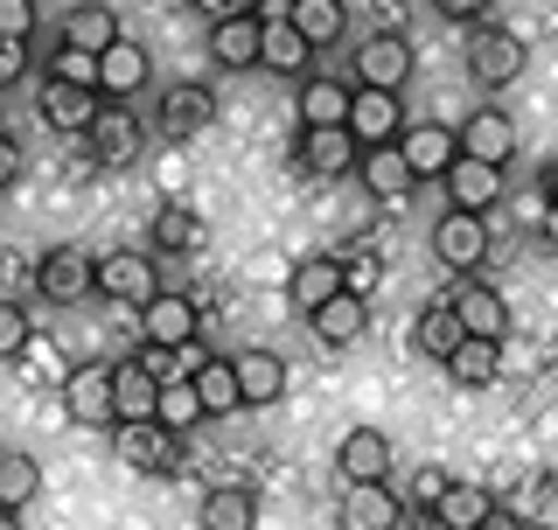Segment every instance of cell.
<instances>
[{"label":"cell","mask_w":558,"mask_h":530,"mask_svg":"<svg viewBox=\"0 0 558 530\" xmlns=\"http://www.w3.org/2000/svg\"><path fill=\"white\" fill-rule=\"evenodd\" d=\"M22 349H28V314L8 300V308H0V357H22Z\"/></svg>","instance_id":"obj_40"},{"label":"cell","mask_w":558,"mask_h":530,"mask_svg":"<svg viewBox=\"0 0 558 530\" xmlns=\"http://www.w3.org/2000/svg\"><path fill=\"white\" fill-rule=\"evenodd\" d=\"M447 182V203L453 209H488L502 203V168L496 161H475V154H453V168L440 174Z\"/></svg>","instance_id":"obj_19"},{"label":"cell","mask_w":558,"mask_h":530,"mask_svg":"<svg viewBox=\"0 0 558 530\" xmlns=\"http://www.w3.org/2000/svg\"><path fill=\"white\" fill-rule=\"evenodd\" d=\"M203 523H209V530H244V523H258V496H252V489H209V496H203Z\"/></svg>","instance_id":"obj_37"},{"label":"cell","mask_w":558,"mask_h":530,"mask_svg":"<svg viewBox=\"0 0 558 530\" xmlns=\"http://www.w3.org/2000/svg\"><path fill=\"white\" fill-rule=\"evenodd\" d=\"M112 447H119V461L133 474H147V482H174V474H182V433H174L168 419H119Z\"/></svg>","instance_id":"obj_1"},{"label":"cell","mask_w":558,"mask_h":530,"mask_svg":"<svg viewBox=\"0 0 558 530\" xmlns=\"http://www.w3.org/2000/svg\"><path fill=\"white\" fill-rule=\"evenodd\" d=\"M433 8H440L447 22H482V14H488V0H433Z\"/></svg>","instance_id":"obj_43"},{"label":"cell","mask_w":558,"mask_h":530,"mask_svg":"<svg viewBox=\"0 0 558 530\" xmlns=\"http://www.w3.org/2000/svg\"><path fill=\"white\" fill-rule=\"evenodd\" d=\"M98 293H105V300H133V308H147V300L161 293V273H154L147 252H105V258H98Z\"/></svg>","instance_id":"obj_13"},{"label":"cell","mask_w":558,"mask_h":530,"mask_svg":"<svg viewBox=\"0 0 558 530\" xmlns=\"http://www.w3.org/2000/svg\"><path fill=\"white\" fill-rule=\"evenodd\" d=\"M349 98L356 84L342 77H301V127H349Z\"/></svg>","instance_id":"obj_26"},{"label":"cell","mask_w":558,"mask_h":530,"mask_svg":"<svg viewBox=\"0 0 558 530\" xmlns=\"http://www.w3.org/2000/svg\"><path fill=\"white\" fill-rule=\"evenodd\" d=\"M49 77H70V84H98V49H77V43H63L57 57H49Z\"/></svg>","instance_id":"obj_39"},{"label":"cell","mask_w":558,"mask_h":530,"mask_svg":"<svg viewBox=\"0 0 558 530\" xmlns=\"http://www.w3.org/2000/svg\"><path fill=\"white\" fill-rule=\"evenodd\" d=\"M238 363V384H244V405H279L287 392V357H272V349H244Z\"/></svg>","instance_id":"obj_28"},{"label":"cell","mask_w":558,"mask_h":530,"mask_svg":"<svg viewBox=\"0 0 558 530\" xmlns=\"http://www.w3.org/2000/svg\"><path fill=\"white\" fill-rule=\"evenodd\" d=\"M196 392L209 405V419H223V412H238L244 405V384H238V363H223V357H203L196 370Z\"/></svg>","instance_id":"obj_35"},{"label":"cell","mask_w":558,"mask_h":530,"mask_svg":"<svg viewBox=\"0 0 558 530\" xmlns=\"http://www.w3.org/2000/svg\"><path fill=\"white\" fill-rule=\"evenodd\" d=\"M461 154L510 168V154H517V119L502 112V105H482V112H468V119H461Z\"/></svg>","instance_id":"obj_15"},{"label":"cell","mask_w":558,"mask_h":530,"mask_svg":"<svg viewBox=\"0 0 558 530\" xmlns=\"http://www.w3.org/2000/svg\"><path fill=\"white\" fill-rule=\"evenodd\" d=\"M35 293L57 300V308H77V300L98 293V258L84 244H57V252L35 258Z\"/></svg>","instance_id":"obj_3"},{"label":"cell","mask_w":558,"mask_h":530,"mask_svg":"<svg viewBox=\"0 0 558 530\" xmlns=\"http://www.w3.org/2000/svg\"><path fill=\"white\" fill-rule=\"evenodd\" d=\"M433 523H447V530H482V523H496V496H488L482 482H447V496L433 503Z\"/></svg>","instance_id":"obj_25"},{"label":"cell","mask_w":558,"mask_h":530,"mask_svg":"<svg viewBox=\"0 0 558 530\" xmlns=\"http://www.w3.org/2000/svg\"><path fill=\"white\" fill-rule=\"evenodd\" d=\"M336 468H342V482H391V433L349 426L336 447Z\"/></svg>","instance_id":"obj_16"},{"label":"cell","mask_w":558,"mask_h":530,"mask_svg":"<svg viewBox=\"0 0 558 530\" xmlns=\"http://www.w3.org/2000/svg\"><path fill=\"white\" fill-rule=\"evenodd\" d=\"M35 489H43V468H35V454L8 447V454H0V509H8V517H22V509L35 503Z\"/></svg>","instance_id":"obj_32"},{"label":"cell","mask_w":558,"mask_h":530,"mask_svg":"<svg viewBox=\"0 0 558 530\" xmlns=\"http://www.w3.org/2000/svg\"><path fill=\"white\" fill-rule=\"evenodd\" d=\"M412 119L405 105H398V92H384V84H356V98H349V133L363 140V147H377V140H398Z\"/></svg>","instance_id":"obj_11"},{"label":"cell","mask_w":558,"mask_h":530,"mask_svg":"<svg viewBox=\"0 0 558 530\" xmlns=\"http://www.w3.org/2000/svg\"><path fill=\"white\" fill-rule=\"evenodd\" d=\"M209 119H217V98H209V84H168L161 92V112H154V127L168 140H196L209 133Z\"/></svg>","instance_id":"obj_14"},{"label":"cell","mask_w":558,"mask_h":530,"mask_svg":"<svg viewBox=\"0 0 558 530\" xmlns=\"http://www.w3.org/2000/svg\"><path fill=\"white\" fill-rule=\"evenodd\" d=\"M398 147H405V161H412V174L418 182H440V174L453 168V154H461V133H447V127H405L398 133Z\"/></svg>","instance_id":"obj_20"},{"label":"cell","mask_w":558,"mask_h":530,"mask_svg":"<svg viewBox=\"0 0 558 530\" xmlns=\"http://www.w3.org/2000/svg\"><path fill=\"white\" fill-rule=\"evenodd\" d=\"M266 63H272V70H293V77H307V63H314V43L293 28L287 8L266 14Z\"/></svg>","instance_id":"obj_31"},{"label":"cell","mask_w":558,"mask_h":530,"mask_svg":"<svg viewBox=\"0 0 558 530\" xmlns=\"http://www.w3.org/2000/svg\"><path fill=\"white\" fill-rule=\"evenodd\" d=\"M307 328H314V342H328V349L363 342V335H371V293H356V287L328 293L322 308H307Z\"/></svg>","instance_id":"obj_7"},{"label":"cell","mask_w":558,"mask_h":530,"mask_svg":"<svg viewBox=\"0 0 558 530\" xmlns=\"http://www.w3.org/2000/svg\"><path fill=\"white\" fill-rule=\"evenodd\" d=\"M447 377L461 384V392H488V384L502 377V342L496 335H461V349L447 357Z\"/></svg>","instance_id":"obj_22"},{"label":"cell","mask_w":558,"mask_h":530,"mask_svg":"<svg viewBox=\"0 0 558 530\" xmlns=\"http://www.w3.org/2000/svg\"><path fill=\"white\" fill-rule=\"evenodd\" d=\"M140 119L126 112V98H105V112L92 119V133H84V147H92V161L98 168H126V161H140Z\"/></svg>","instance_id":"obj_8"},{"label":"cell","mask_w":558,"mask_h":530,"mask_svg":"<svg viewBox=\"0 0 558 530\" xmlns=\"http://www.w3.org/2000/svg\"><path fill=\"white\" fill-rule=\"evenodd\" d=\"M447 300H453V314H461V328H468V335H496V342L510 335V308H502V293H496V287L468 279V287H461V293H447Z\"/></svg>","instance_id":"obj_24"},{"label":"cell","mask_w":558,"mask_h":530,"mask_svg":"<svg viewBox=\"0 0 558 530\" xmlns=\"http://www.w3.org/2000/svg\"><path fill=\"white\" fill-rule=\"evenodd\" d=\"M349 287L371 293V287H377V258H356V265H349Z\"/></svg>","instance_id":"obj_45"},{"label":"cell","mask_w":558,"mask_h":530,"mask_svg":"<svg viewBox=\"0 0 558 530\" xmlns=\"http://www.w3.org/2000/svg\"><path fill=\"white\" fill-rule=\"evenodd\" d=\"M196 328H203L196 293H154L147 308H140V335H147V342H196Z\"/></svg>","instance_id":"obj_18"},{"label":"cell","mask_w":558,"mask_h":530,"mask_svg":"<svg viewBox=\"0 0 558 530\" xmlns=\"http://www.w3.org/2000/svg\"><path fill=\"white\" fill-rule=\"evenodd\" d=\"M14 174H22V147H14V140H0V182H14Z\"/></svg>","instance_id":"obj_46"},{"label":"cell","mask_w":558,"mask_h":530,"mask_svg":"<svg viewBox=\"0 0 558 530\" xmlns=\"http://www.w3.org/2000/svg\"><path fill=\"white\" fill-rule=\"evenodd\" d=\"M356 182L371 189L377 203H405L418 174H412V161H405V147H398V140H377V147L356 154Z\"/></svg>","instance_id":"obj_12"},{"label":"cell","mask_w":558,"mask_h":530,"mask_svg":"<svg viewBox=\"0 0 558 530\" xmlns=\"http://www.w3.org/2000/svg\"><path fill=\"white\" fill-rule=\"evenodd\" d=\"M287 14H293V28H301L314 49L342 43V28H349V8H342V0H287Z\"/></svg>","instance_id":"obj_33"},{"label":"cell","mask_w":558,"mask_h":530,"mask_svg":"<svg viewBox=\"0 0 558 530\" xmlns=\"http://www.w3.org/2000/svg\"><path fill=\"white\" fill-rule=\"evenodd\" d=\"M147 77H154V63H147V49H140L133 35H119V43L98 57V92L105 98H133Z\"/></svg>","instance_id":"obj_23"},{"label":"cell","mask_w":558,"mask_h":530,"mask_svg":"<svg viewBox=\"0 0 558 530\" xmlns=\"http://www.w3.org/2000/svg\"><path fill=\"white\" fill-rule=\"evenodd\" d=\"M405 77H412V43H405L398 28L363 35V43H356V84H384V92H405Z\"/></svg>","instance_id":"obj_10"},{"label":"cell","mask_w":558,"mask_h":530,"mask_svg":"<svg viewBox=\"0 0 558 530\" xmlns=\"http://www.w3.org/2000/svg\"><path fill=\"white\" fill-rule=\"evenodd\" d=\"M63 43H77V49H112L119 43V14L105 8V0H77V8L63 14Z\"/></svg>","instance_id":"obj_29"},{"label":"cell","mask_w":558,"mask_h":530,"mask_svg":"<svg viewBox=\"0 0 558 530\" xmlns=\"http://www.w3.org/2000/svg\"><path fill=\"white\" fill-rule=\"evenodd\" d=\"M342 287H349V265L328 258V252L322 258H301V265H293V279H287V293L301 300V308H322V300L342 293Z\"/></svg>","instance_id":"obj_30"},{"label":"cell","mask_w":558,"mask_h":530,"mask_svg":"<svg viewBox=\"0 0 558 530\" xmlns=\"http://www.w3.org/2000/svg\"><path fill=\"white\" fill-rule=\"evenodd\" d=\"M440 496H447V474H440V468H426V474L412 482V509H426V517H433V503H440Z\"/></svg>","instance_id":"obj_42"},{"label":"cell","mask_w":558,"mask_h":530,"mask_svg":"<svg viewBox=\"0 0 558 530\" xmlns=\"http://www.w3.org/2000/svg\"><path fill=\"white\" fill-rule=\"evenodd\" d=\"M63 412L77 426H119V363H77L63 377Z\"/></svg>","instance_id":"obj_2"},{"label":"cell","mask_w":558,"mask_h":530,"mask_svg":"<svg viewBox=\"0 0 558 530\" xmlns=\"http://www.w3.org/2000/svg\"><path fill=\"white\" fill-rule=\"evenodd\" d=\"M154 244H161V252H203L209 231H203V217H196V209L168 203L161 217H154Z\"/></svg>","instance_id":"obj_36"},{"label":"cell","mask_w":558,"mask_h":530,"mask_svg":"<svg viewBox=\"0 0 558 530\" xmlns=\"http://www.w3.org/2000/svg\"><path fill=\"white\" fill-rule=\"evenodd\" d=\"M161 412V377L147 363H119V419H154Z\"/></svg>","instance_id":"obj_34"},{"label":"cell","mask_w":558,"mask_h":530,"mask_svg":"<svg viewBox=\"0 0 558 530\" xmlns=\"http://www.w3.org/2000/svg\"><path fill=\"white\" fill-rule=\"evenodd\" d=\"M154 419H168L174 433L203 426V419H209V405H203V392H196V377H182V384H161V412H154Z\"/></svg>","instance_id":"obj_38"},{"label":"cell","mask_w":558,"mask_h":530,"mask_svg":"<svg viewBox=\"0 0 558 530\" xmlns=\"http://www.w3.org/2000/svg\"><path fill=\"white\" fill-rule=\"evenodd\" d=\"M537 189H545V203H558V161H545V174H537Z\"/></svg>","instance_id":"obj_48"},{"label":"cell","mask_w":558,"mask_h":530,"mask_svg":"<svg viewBox=\"0 0 558 530\" xmlns=\"http://www.w3.org/2000/svg\"><path fill=\"white\" fill-rule=\"evenodd\" d=\"M342 523L349 530H391V523H405V503L391 496V482H349Z\"/></svg>","instance_id":"obj_21"},{"label":"cell","mask_w":558,"mask_h":530,"mask_svg":"<svg viewBox=\"0 0 558 530\" xmlns=\"http://www.w3.org/2000/svg\"><path fill=\"white\" fill-rule=\"evenodd\" d=\"M468 77H475L482 92H510L523 77V43L510 28H475L468 35Z\"/></svg>","instance_id":"obj_5"},{"label":"cell","mask_w":558,"mask_h":530,"mask_svg":"<svg viewBox=\"0 0 558 530\" xmlns=\"http://www.w3.org/2000/svg\"><path fill=\"white\" fill-rule=\"evenodd\" d=\"M545 244H558V203H545Z\"/></svg>","instance_id":"obj_49"},{"label":"cell","mask_w":558,"mask_h":530,"mask_svg":"<svg viewBox=\"0 0 558 530\" xmlns=\"http://www.w3.org/2000/svg\"><path fill=\"white\" fill-rule=\"evenodd\" d=\"M461 314H453V300H426V314H418V328H412V342H418V357H433V363H447L453 349H461Z\"/></svg>","instance_id":"obj_27"},{"label":"cell","mask_w":558,"mask_h":530,"mask_svg":"<svg viewBox=\"0 0 558 530\" xmlns=\"http://www.w3.org/2000/svg\"><path fill=\"white\" fill-rule=\"evenodd\" d=\"M258 8H266V0H209V14H217V22H223V14H258Z\"/></svg>","instance_id":"obj_47"},{"label":"cell","mask_w":558,"mask_h":530,"mask_svg":"<svg viewBox=\"0 0 558 530\" xmlns=\"http://www.w3.org/2000/svg\"><path fill=\"white\" fill-rule=\"evenodd\" d=\"M22 70H28V49H22V43H8V49H0V84H14Z\"/></svg>","instance_id":"obj_44"},{"label":"cell","mask_w":558,"mask_h":530,"mask_svg":"<svg viewBox=\"0 0 558 530\" xmlns=\"http://www.w3.org/2000/svg\"><path fill=\"white\" fill-rule=\"evenodd\" d=\"M35 112H43V127H57V133H92V119L105 112V92L98 84H70V77H43Z\"/></svg>","instance_id":"obj_6"},{"label":"cell","mask_w":558,"mask_h":530,"mask_svg":"<svg viewBox=\"0 0 558 530\" xmlns=\"http://www.w3.org/2000/svg\"><path fill=\"white\" fill-rule=\"evenodd\" d=\"M28 28H35V0H0V35L28 43Z\"/></svg>","instance_id":"obj_41"},{"label":"cell","mask_w":558,"mask_h":530,"mask_svg":"<svg viewBox=\"0 0 558 530\" xmlns=\"http://www.w3.org/2000/svg\"><path fill=\"white\" fill-rule=\"evenodd\" d=\"M433 258L447 265V273H482L488 258V224L482 209H440V224H433Z\"/></svg>","instance_id":"obj_4"},{"label":"cell","mask_w":558,"mask_h":530,"mask_svg":"<svg viewBox=\"0 0 558 530\" xmlns=\"http://www.w3.org/2000/svg\"><path fill=\"white\" fill-rule=\"evenodd\" d=\"M209 57L223 70H258L266 63V14H223V22H209Z\"/></svg>","instance_id":"obj_9"},{"label":"cell","mask_w":558,"mask_h":530,"mask_svg":"<svg viewBox=\"0 0 558 530\" xmlns=\"http://www.w3.org/2000/svg\"><path fill=\"white\" fill-rule=\"evenodd\" d=\"M356 154H363V140L349 133V127H301V168L307 174H356Z\"/></svg>","instance_id":"obj_17"}]
</instances>
